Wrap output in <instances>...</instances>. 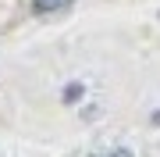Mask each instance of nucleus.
Returning <instances> with one entry per match:
<instances>
[{"label":"nucleus","instance_id":"1","mask_svg":"<svg viewBox=\"0 0 160 157\" xmlns=\"http://www.w3.org/2000/svg\"><path fill=\"white\" fill-rule=\"evenodd\" d=\"M32 4H36V11L50 14V11H61V7H68L71 0H32Z\"/></svg>","mask_w":160,"mask_h":157},{"label":"nucleus","instance_id":"2","mask_svg":"<svg viewBox=\"0 0 160 157\" xmlns=\"http://www.w3.org/2000/svg\"><path fill=\"white\" fill-rule=\"evenodd\" d=\"M78 93H82V86H68V89H64V100L71 104V100H78Z\"/></svg>","mask_w":160,"mask_h":157},{"label":"nucleus","instance_id":"3","mask_svg":"<svg viewBox=\"0 0 160 157\" xmlns=\"http://www.w3.org/2000/svg\"><path fill=\"white\" fill-rule=\"evenodd\" d=\"M110 157H132V150H114Z\"/></svg>","mask_w":160,"mask_h":157},{"label":"nucleus","instance_id":"4","mask_svg":"<svg viewBox=\"0 0 160 157\" xmlns=\"http://www.w3.org/2000/svg\"><path fill=\"white\" fill-rule=\"evenodd\" d=\"M153 122H157V125H160V111H157V114H153Z\"/></svg>","mask_w":160,"mask_h":157}]
</instances>
